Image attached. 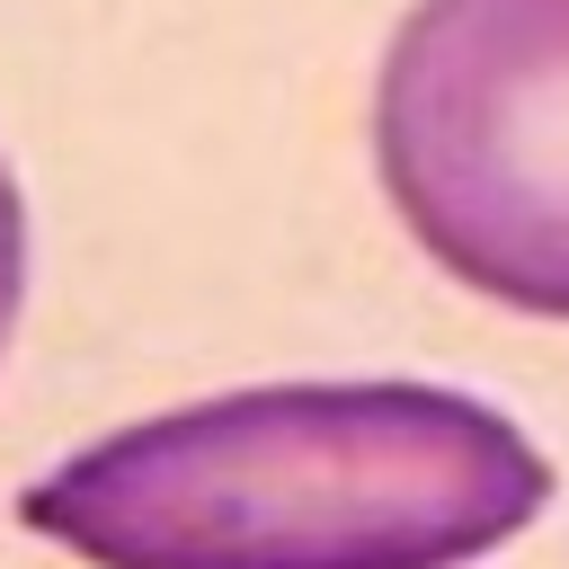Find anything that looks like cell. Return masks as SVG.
I'll return each mask as SVG.
<instances>
[{
    "label": "cell",
    "mask_w": 569,
    "mask_h": 569,
    "mask_svg": "<svg viewBox=\"0 0 569 569\" xmlns=\"http://www.w3.org/2000/svg\"><path fill=\"white\" fill-rule=\"evenodd\" d=\"M551 453L462 382H249L18 489L89 569H471L551 507Z\"/></svg>",
    "instance_id": "6da1fadb"
},
{
    "label": "cell",
    "mask_w": 569,
    "mask_h": 569,
    "mask_svg": "<svg viewBox=\"0 0 569 569\" xmlns=\"http://www.w3.org/2000/svg\"><path fill=\"white\" fill-rule=\"evenodd\" d=\"M373 169L453 284L569 320V0H409L373 71Z\"/></svg>",
    "instance_id": "7a4b0ae2"
},
{
    "label": "cell",
    "mask_w": 569,
    "mask_h": 569,
    "mask_svg": "<svg viewBox=\"0 0 569 569\" xmlns=\"http://www.w3.org/2000/svg\"><path fill=\"white\" fill-rule=\"evenodd\" d=\"M18 302H27V204H18V178L0 160V356H9Z\"/></svg>",
    "instance_id": "3957f363"
}]
</instances>
